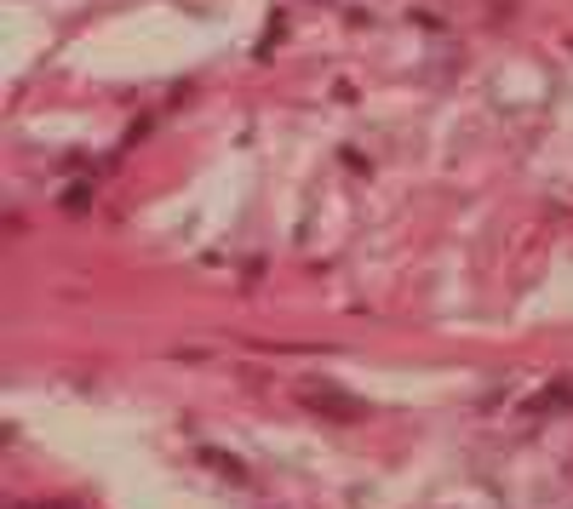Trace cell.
Returning <instances> with one entry per match:
<instances>
[{"mask_svg": "<svg viewBox=\"0 0 573 509\" xmlns=\"http://www.w3.org/2000/svg\"><path fill=\"white\" fill-rule=\"evenodd\" d=\"M568 475H573V458H568Z\"/></svg>", "mask_w": 573, "mask_h": 509, "instance_id": "277c9868", "label": "cell"}, {"mask_svg": "<svg viewBox=\"0 0 573 509\" xmlns=\"http://www.w3.org/2000/svg\"><path fill=\"white\" fill-rule=\"evenodd\" d=\"M87 207V189H64V212H81Z\"/></svg>", "mask_w": 573, "mask_h": 509, "instance_id": "3957f363", "label": "cell"}, {"mask_svg": "<svg viewBox=\"0 0 573 509\" xmlns=\"http://www.w3.org/2000/svg\"><path fill=\"white\" fill-rule=\"evenodd\" d=\"M293 395H298V406H310V413H328V418H367V406H362L351 390L328 384V378H298Z\"/></svg>", "mask_w": 573, "mask_h": 509, "instance_id": "6da1fadb", "label": "cell"}, {"mask_svg": "<svg viewBox=\"0 0 573 509\" xmlns=\"http://www.w3.org/2000/svg\"><path fill=\"white\" fill-rule=\"evenodd\" d=\"M202 458H207V464H213L218 475H230V481H236V487H247V470L236 464V458H224V452H213V447H202Z\"/></svg>", "mask_w": 573, "mask_h": 509, "instance_id": "7a4b0ae2", "label": "cell"}]
</instances>
